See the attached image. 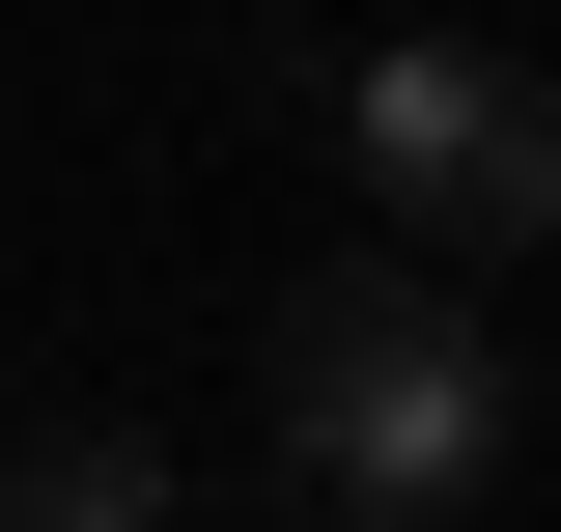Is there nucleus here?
<instances>
[{
    "instance_id": "1",
    "label": "nucleus",
    "mask_w": 561,
    "mask_h": 532,
    "mask_svg": "<svg viewBox=\"0 0 561 532\" xmlns=\"http://www.w3.org/2000/svg\"><path fill=\"white\" fill-rule=\"evenodd\" d=\"M253 420H280V476L337 532H478L505 476H534V365L478 336V253H337V280H280V336H253Z\"/></svg>"
},
{
    "instance_id": "2",
    "label": "nucleus",
    "mask_w": 561,
    "mask_h": 532,
    "mask_svg": "<svg viewBox=\"0 0 561 532\" xmlns=\"http://www.w3.org/2000/svg\"><path fill=\"white\" fill-rule=\"evenodd\" d=\"M337 169L365 224H421V253H561V84L505 57V28H393V57H337Z\"/></svg>"
},
{
    "instance_id": "3",
    "label": "nucleus",
    "mask_w": 561,
    "mask_h": 532,
    "mask_svg": "<svg viewBox=\"0 0 561 532\" xmlns=\"http://www.w3.org/2000/svg\"><path fill=\"white\" fill-rule=\"evenodd\" d=\"M0 505H28V532H140L169 449H140V420H57V449H0Z\"/></svg>"
}]
</instances>
